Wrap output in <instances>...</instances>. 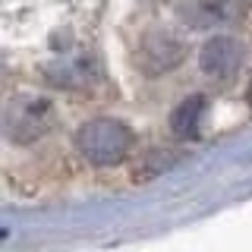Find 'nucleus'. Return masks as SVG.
Masks as SVG:
<instances>
[{
    "instance_id": "nucleus-1",
    "label": "nucleus",
    "mask_w": 252,
    "mask_h": 252,
    "mask_svg": "<svg viewBox=\"0 0 252 252\" xmlns=\"http://www.w3.org/2000/svg\"><path fill=\"white\" fill-rule=\"evenodd\" d=\"M54 123H57V110L44 94H13L0 110V129L13 145H32L44 139Z\"/></svg>"
},
{
    "instance_id": "nucleus-2",
    "label": "nucleus",
    "mask_w": 252,
    "mask_h": 252,
    "mask_svg": "<svg viewBox=\"0 0 252 252\" xmlns=\"http://www.w3.org/2000/svg\"><path fill=\"white\" fill-rule=\"evenodd\" d=\"M76 148L94 167H114L132 148V129L114 117H94L76 132Z\"/></svg>"
},
{
    "instance_id": "nucleus-3",
    "label": "nucleus",
    "mask_w": 252,
    "mask_h": 252,
    "mask_svg": "<svg viewBox=\"0 0 252 252\" xmlns=\"http://www.w3.org/2000/svg\"><path fill=\"white\" fill-rule=\"evenodd\" d=\"M186 60V41L170 29H148L139 38L136 63L145 76H164Z\"/></svg>"
},
{
    "instance_id": "nucleus-4",
    "label": "nucleus",
    "mask_w": 252,
    "mask_h": 252,
    "mask_svg": "<svg viewBox=\"0 0 252 252\" xmlns=\"http://www.w3.org/2000/svg\"><path fill=\"white\" fill-rule=\"evenodd\" d=\"M101 79H104V69H101V63L89 51L60 54L57 60H51L44 66V82L54 85V89H66V92L89 89V85L101 82Z\"/></svg>"
},
{
    "instance_id": "nucleus-5",
    "label": "nucleus",
    "mask_w": 252,
    "mask_h": 252,
    "mask_svg": "<svg viewBox=\"0 0 252 252\" xmlns=\"http://www.w3.org/2000/svg\"><path fill=\"white\" fill-rule=\"evenodd\" d=\"M246 16V0H180V19L189 29H224Z\"/></svg>"
},
{
    "instance_id": "nucleus-6",
    "label": "nucleus",
    "mask_w": 252,
    "mask_h": 252,
    "mask_svg": "<svg viewBox=\"0 0 252 252\" xmlns=\"http://www.w3.org/2000/svg\"><path fill=\"white\" fill-rule=\"evenodd\" d=\"M243 63H246V47L233 35H215L199 51V69L208 79H215V82L233 79L243 69Z\"/></svg>"
},
{
    "instance_id": "nucleus-7",
    "label": "nucleus",
    "mask_w": 252,
    "mask_h": 252,
    "mask_svg": "<svg viewBox=\"0 0 252 252\" xmlns=\"http://www.w3.org/2000/svg\"><path fill=\"white\" fill-rule=\"evenodd\" d=\"M205 114H208V98H205V94H189V98H183L177 107L170 110V132L180 142L199 139Z\"/></svg>"
},
{
    "instance_id": "nucleus-8",
    "label": "nucleus",
    "mask_w": 252,
    "mask_h": 252,
    "mask_svg": "<svg viewBox=\"0 0 252 252\" xmlns=\"http://www.w3.org/2000/svg\"><path fill=\"white\" fill-rule=\"evenodd\" d=\"M246 101H249V107H252V82H249V89H246Z\"/></svg>"
}]
</instances>
